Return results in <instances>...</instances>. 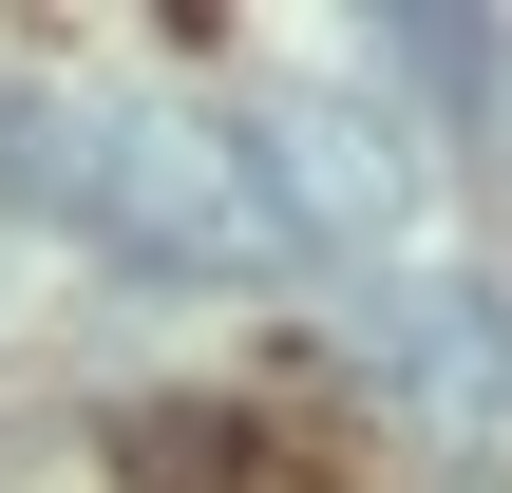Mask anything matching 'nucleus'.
I'll use <instances>...</instances> for the list:
<instances>
[{
	"instance_id": "obj_4",
	"label": "nucleus",
	"mask_w": 512,
	"mask_h": 493,
	"mask_svg": "<svg viewBox=\"0 0 512 493\" xmlns=\"http://www.w3.org/2000/svg\"><path fill=\"white\" fill-rule=\"evenodd\" d=\"M380 57H399V95H418V114H456V133H494V114H512V38L475 19V0H456V19H437V0H399V19H380Z\"/></svg>"
},
{
	"instance_id": "obj_3",
	"label": "nucleus",
	"mask_w": 512,
	"mask_h": 493,
	"mask_svg": "<svg viewBox=\"0 0 512 493\" xmlns=\"http://www.w3.org/2000/svg\"><path fill=\"white\" fill-rule=\"evenodd\" d=\"M361 361H380L437 437H494L512 418V304L494 285H361Z\"/></svg>"
},
{
	"instance_id": "obj_1",
	"label": "nucleus",
	"mask_w": 512,
	"mask_h": 493,
	"mask_svg": "<svg viewBox=\"0 0 512 493\" xmlns=\"http://www.w3.org/2000/svg\"><path fill=\"white\" fill-rule=\"evenodd\" d=\"M76 228H95L114 266H152V285H209V266L266 247L247 190H228V152H209V133H152V114H95V190H76Z\"/></svg>"
},
{
	"instance_id": "obj_2",
	"label": "nucleus",
	"mask_w": 512,
	"mask_h": 493,
	"mask_svg": "<svg viewBox=\"0 0 512 493\" xmlns=\"http://www.w3.org/2000/svg\"><path fill=\"white\" fill-rule=\"evenodd\" d=\"M228 190H247L266 247H323V266H380L399 209H418V171H399L361 114H266V133H228Z\"/></svg>"
},
{
	"instance_id": "obj_5",
	"label": "nucleus",
	"mask_w": 512,
	"mask_h": 493,
	"mask_svg": "<svg viewBox=\"0 0 512 493\" xmlns=\"http://www.w3.org/2000/svg\"><path fill=\"white\" fill-rule=\"evenodd\" d=\"M76 190H95V95H57V76H0V209L76 228Z\"/></svg>"
}]
</instances>
